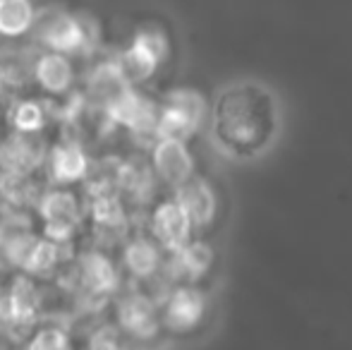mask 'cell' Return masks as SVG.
Returning <instances> with one entry per match:
<instances>
[{
  "label": "cell",
  "instance_id": "8fae6325",
  "mask_svg": "<svg viewBox=\"0 0 352 350\" xmlns=\"http://www.w3.org/2000/svg\"><path fill=\"white\" fill-rule=\"evenodd\" d=\"M151 230H153V243L166 250L168 254H173L190 243L195 228H192L182 206L175 199H168L153 211Z\"/></svg>",
  "mask_w": 352,
  "mask_h": 350
},
{
  "label": "cell",
  "instance_id": "52a82bcc",
  "mask_svg": "<svg viewBox=\"0 0 352 350\" xmlns=\"http://www.w3.org/2000/svg\"><path fill=\"white\" fill-rule=\"evenodd\" d=\"M168 56V39L161 29L156 27H142L135 34L130 46L122 51L118 58L122 75L130 85H140V82L148 80L153 72L158 70Z\"/></svg>",
  "mask_w": 352,
  "mask_h": 350
},
{
  "label": "cell",
  "instance_id": "9c48e42d",
  "mask_svg": "<svg viewBox=\"0 0 352 350\" xmlns=\"http://www.w3.org/2000/svg\"><path fill=\"white\" fill-rule=\"evenodd\" d=\"M79 288L91 300H108L118 293L120 271L103 252H87L79 257L77 266Z\"/></svg>",
  "mask_w": 352,
  "mask_h": 350
},
{
  "label": "cell",
  "instance_id": "603a6c76",
  "mask_svg": "<svg viewBox=\"0 0 352 350\" xmlns=\"http://www.w3.org/2000/svg\"><path fill=\"white\" fill-rule=\"evenodd\" d=\"M84 350H130V343L118 331L116 324H106V327H98L96 331L87 338Z\"/></svg>",
  "mask_w": 352,
  "mask_h": 350
},
{
  "label": "cell",
  "instance_id": "cb8c5ba5",
  "mask_svg": "<svg viewBox=\"0 0 352 350\" xmlns=\"http://www.w3.org/2000/svg\"><path fill=\"white\" fill-rule=\"evenodd\" d=\"M91 211H94L96 223H103V226H116L122 216L120 201H118L116 195H111V192H101L98 197H94Z\"/></svg>",
  "mask_w": 352,
  "mask_h": 350
},
{
  "label": "cell",
  "instance_id": "2e32d148",
  "mask_svg": "<svg viewBox=\"0 0 352 350\" xmlns=\"http://www.w3.org/2000/svg\"><path fill=\"white\" fill-rule=\"evenodd\" d=\"M32 72H34V77H36L38 85L51 94H65L74 80L70 58L63 56V53L46 51L43 56L36 58Z\"/></svg>",
  "mask_w": 352,
  "mask_h": 350
},
{
  "label": "cell",
  "instance_id": "ac0fdd59",
  "mask_svg": "<svg viewBox=\"0 0 352 350\" xmlns=\"http://www.w3.org/2000/svg\"><path fill=\"white\" fill-rule=\"evenodd\" d=\"M60 262V245L51 243L46 238H38L34 235L32 243L27 245V250L19 257V269L27 276H48Z\"/></svg>",
  "mask_w": 352,
  "mask_h": 350
},
{
  "label": "cell",
  "instance_id": "30bf717a",
  "mask_svg": "<svg viewBox=\"0 0 352 350\" xmlns=\"http://www.w3.org/2000/svg\"><path fill=\"white\" fill-rule=\"evenodd\" d=\"M213 266V250L211 245L201 240H190L185 248L170 254L163 269L168 274V281L173 285H197Z\"/></svg>",
  "mask_w": 352,
  "mask_h": 350
},
{
  "label": "cell",
  "instance_id": "4fadbf2b",
  "mask_svg": "<svg viewBox=\"0 0 352 350\" xmlns=\"http://www.w3.org/2000/svg\"><path fill=\"white\" fill-rule=\"evenodd\" d=\"M173 199L182 206L192 228H206L213 221V214H216V195H213L209 182H204L201 177L192 175L190 180L182 182Z\"/></svg>",
  "mask_w": 352,
  "mask_h": 350
},
{
  "label": "cell",
  "instance_id": "8992f818",
  "mask_svg": "<svg viewBox=\"0 0 352 350\" xmlns=\"http://www.w3.org/2000/svg\"><path fill=\"white\" fill-rule=\"evenodd\" d=\"M34 34L51 53L70 56L77 51H87V36L79 14H72L60 8H46L36 12L34 19Z\"/></svg>",
  "mask_w": 352,
  "mask_h": 350
},
{
  "label": "cell",
  "instance_id": "44dd1931",
  "mask_svg": "<svg viewBox=\"0 0 352 350\" xmlns=\"http://www.w3.org/2000/svg\"><path fill=\"white\" fill-rule=\"evenodd\" d=\"M19 350H74L70 333L56 324H38L24 338Z\"/></svg>",
  "mask_w": 352,
  "mask_h": 350
},
{
  "label": "cell",
  "instance_id": "d4e9b609",
  "mask_svg": "<svg viewBox=\"0 0 352 350\" xmlns=\"http://www.w3.org/2000/svg\"><path fill=\"white\" fill-rule=\"evenodd\" d=\"M5 201H8V199H5V175L0 173V206H3Z\"/></svg>",
  "mask_w": 352,
  "mask_h": 350
},
{
  "label": "cell",
  "instance_id": "5bb4252c",
  "mask_svg": "<svg viewBox=\"0 0 352 350\" xmlns=\"http://www.w3.org/2000/svg\"><path fill=\"white\" fill-rule=\"evenodd\" d=\"M153 168L156 173L173 187H180L192 177V156L185 142L177 140H158L153 149Z\"/></svg>",
  "mask_w": 352,
  "mask_h": 350
},
{
  "label": "cell",
  "instance_id": "484cf974",
  "mask_svg": "<svg viewBox=\"0 0 352 350\" xmlns=\"http://www.w3.org/2000/svg\"><path fill=\"white\" fill-rule=\"evenodd\" d=\"M0 322H3V290H0Z\"/></svg>",
  "mask_w": 352,
  "mask_h": 350
},
{
  "label": "cell",
  "instance_id": "7402d4cb",
  "mask_svg": "<svg viewBox=\"0 0 352 350\" xmlns=\"http://www.w3.org/2000/svg\"><path fill=\"white\" fill-rule=\"evenodd\" d=\"M12 127L14 132H27V135H36L43 127V108L36 101H19L12 108Z\"/></svg>",
  "mask_w": 352,
  "mask_h": 350
},
{
  "label": "cell",
  "instance_id": "6da1fadb",
  "mask_svg": "<svg viewBox=\"0 0 352 350\" xmlns=\"http://www.w3.org/2000/svg\"><path fill=\"white\" fill-rule=\"evenodd\" d=\"M209 135L226 159L237 164L264 159L283 135L278 94L256 80H237L221 87L209 111Z\"/></svg>",
  "mask_w": 352,
  "mask_h": 350
},
{
  "label": "cell",
  "instance_id": "277c9868",
  "mask_svg": "<svg viewBox=\"0 0 352 350\" xmlns=\"http://www.w3.org/2000/svg\"><path fill=\"white\" fill-rule=\"evenodd\" d=\"M116 329L127 343H151L161 336L158 300L144 290H130L116 303Z\"/></svg>",
  "mask_w": 352,
  "mask_h": 350
},
{
  "label": "cell",
  "instance_id": "ba28073f",
  "mask_svg": "<svg viewBox=\"0 0 352 350\" xmlns=\"http://www.w3.org/2000/svg\"><path fill=\"white\" fill-rule=\"evenodd\" d=\"M38 214L43 221V238L60 245L74 235L79 226V204L77 197L67 190H51L41 197Z\"/></svg>",
  "mask_w": 352,
  "mask_h": 350
},
{
  "label": "cell",
  "instance_id": "9a60e30c",
  "mask_svg": "<svg viewBox=\"0 0 352 350\" xmlns=\"http://www.w3.org/2000/svg\"><path fill=\"white\" fill-rule=\"evenodd\" d=\"M122 264L137 281H151L153 276L161 274L163 269V254L153 240L137 238L122 252Z\"/></svg>",
  "mask_w": 352,
  "mask_h": 350
},
{
  "label": "cell",
  "instance_id": "d6986e66",
  "mask_svg": "<svg viewBox=\"0 0 352 350\" xmlns=\"http://www.w3.org/2000/svg\"><path fill=\"white\" fill-rule=\"evenodd\" d=\"M89 161L77 144H58L51 154V173L58 182H77L87 175Z\"/></svg>",
  "mask_w": 352,
  "mask_h": 350
},
{
  "label": "cell",
  "instance_id": "7a4b0ae2",
  "mask_svg": "<svg viewBox=\"0 0 352 350\" xmlns=\"http://www.w3.org/2000/svg\"><path fill=\"white\" fill-rule=\"evenodd\" d=\"M161 331L173 338H190L209 319V298L199 285H173L158 303Z\"/></svg>",
  "mask_w": 352,
  "mask_h": 350
},
{
  "label": "cell",
  "instance_id": "e0dca14e",
  "mask_svg": "<svg viewBox=\"0 0 352 350\" xmlns=\"http://www.w3.org/2000/svg\"><path fill=\"white\" fill-rule=\"evenodd\" d=\"M130 87L132 85L125 80L118 61L101 63V65L94 70L91 80H89V91H91V96L96 98L106 111L111 108V103H116Z\"/></svg>",
  "mask_w": 352,
  "mask_h": 350
},
{
  "label": "cell",
  "instance_id": "5b68a950",
  "mask_svg": "<svg viewBox=\"0 0 352 350\" xmlns=\"http://www.w3.org/2000/svg\"><path fill=\"white\" fill-rule=\"evenodd\" d=\"M43 309V295L36 281L27 274H17L3 290V322L5 331H32Z\"/></svg>",
  "mask_w": 352,
  "mask_h": 350
},
{
  "label": "cell",
  "instance_id": "7c38bea8",
  "mask_svg": "<svg viewBox=\"0 0 352 350\" xmlns=\"http://www.w3.org/2000/svg\"><path fill=\"white\" fill-rule=\"evenodd\" d=\"M108 116H111L113 122L118 125L130 127L132 132H153L156 130V116L158 108L148 101L146 96H142L135 89H127L116 103H111L108 108Z\"/></svg>",
  "mask_w": 352,
  "mask_h": 350
},
{
  "label": "cell",
  "instance_id": "ffe728a7",
  "mask_svg": "<svg viewBox=\"0 0 352 350\" xmlns=\"http://www.w3.org/2000/svg\"><path fill=\"white\" fill-rule=\"evenodd\" d=\"M36 10L32 0H0V36H22L32 32Z\"/></svg>",
  "mask_w": 352,
  "mask_h": 350
},
{
  "label": "cell",
  "instance_id": "3957f363",
  "mask_svg": "<svg viewBox=\"0 0 352 350\" xmlns=\"http://www.w3.org/2000/svg\"><path fill=\"white\" fill-rule=\"evenodd\" d=\"M206 118V103L192 89H175L166 96L156 116V140L185 142L201 127Z\"/></svg>",
  "mask_w": 352,
  "mask_h": 350
}]
</instances>
